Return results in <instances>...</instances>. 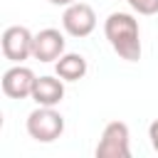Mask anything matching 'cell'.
I'll return each instance as SVG.
<instances>
[{
  "instance_id": "5b68a950",
  "label": "cell",
  "mask_w": 158,
  "mask_h": 158,
  "mask_svg": "<svg viewBox=\"0 0 158 158\" xmlns=\"http://www.w3.org/2000/svg\"><path fill=\"white\" fill-rule=\"evenodd\" d=\"M32 47H35V35L22 27V25H12L2 32V54L5 59L22 64L27 57H32Z\"/></svg>"
},
{
  "instance_id": "9c48e42d",
  "label": "cell",
  "mask_w": 158,
  "mask_h": 158,
  "mask_svg": "<svg viewBox=\"0 0 158 158\" xmlns=\"http://www.w3.org/2000/svg\"><path fill=\"white\" fill-rule=\"evenodd\" d=\"M86 69H89L86 67V59L81 54H77V52H67V54H62L54 62V72L64 81H79V79H84Z\"/></svg>"
},
{
  "instance_id": "277c9868",
  "label": "cell",
  "mask_w": 158,
  "mask_h": 158,
  "mask_svg": "<svg viewBox=\"0 0 158 158\" xmlns=\"http://www.w3.org/2000/svg\"><path fill=\"white\" fill-rule=\"evenodd\" d=\"M62 27L72 37H89L96 30V12L86 2H72L67 5L62 15Z\"/></svg>"
},
{
  "instance_id": "52a82bcc",
  "label": "cell",
  "mask_w": 158,
  "mask_h": 158,
  "mask_svg": "<svg viewBox=\"0 0 158 158\" xmlns=\"http://www.w3.org/2000/svg\"><path fill=\"white\" fill-rule=\"evenodd\" d=\"M64 54V35L54 27L40 30L35 35V47H32V57L40 62H57Z\"/></svg>"
},
{
  "instance_id": "6da1fadb",
  "label": "cell",
  "mask_w": 158,
  "mask_h": 158,
  "mask_svg": "<svg viewBox=\"0 0 158 158\" xmlns=\"http://www.w3.org/2000/svg\"><path fill=\"white\" fill-rule=\"evenodd\" d=\"M104 35L111 44V49L126 59V62H138L141 59V27L138 20L131 12H111L104 20Z\"/></svg>"
},
{
  "instance_id": "8fae6325",
  "label": "cell",
  "mask_w": 158,
  "mask_h": 158,
  "mask_svg": "<svg viewBox=\"0 0 158 158\" xmlns=\"http://www.w3.org/2000/svg\"><path fill=\"white\" fill-rule=\"evenodd\" d=\"M148 138H151V146H153V151L158 153V118L148 126Z\"/></svg>"
},
{
  "instance_id": "7c38bea8",
  "label": "cell",
  "mask_w": 158,
  "mask_h": 158,
  "mask_svg": "<svg viewBox=\"0 0 158 158\" xmlns=\"http://www.w3.org/2000/svg\"><path fill=\"white\" fill-rule=\"evenodd\" d=\"M49 2H52V5H64V7H67V5H72V2H77V0H49Z\"/></svg>"
},
{
  "instance_id": "8992f818",
  "label": "cell",
  "mask_w": 158,
  "mask_h": 158,
  "mask_svg": "<svg viewBox=\"0 0 158 158\" xmlns=\"http://www.w3.org/2000/svg\"><path fill=\"white\" fill-rule=\"evenodd\" d=\"M35 79L37 77L30 67L15 64L2 74V94L10 96V99H27V96H32Z\"/></svg>"
},
{
  "instance_id": "7a4b0ae2",
  "label": "cell",
  "mask_w": 158,
  "mask_h": 158,
  "mask_svg": "<svg viewBox=\"0 0 158 158\" xmlns=\"http://www.w3.org/2000/svg\"><path fill=\"white\" fill-rule=\"evenodd\" d=\"M27 133L40 143H52L64 133V116L54 106H37L27 116Z\"/></svg>"
},
{
  "instance_id": "3957f363",
  "label": "cell",
  "mask_w": 158,
  "mask_h": 158,
  "mask_svg": "<svg viewBox=\"0 0 158 158\" xmlns=\"http://www.w3.org/2000/svg\"><path fill=\"white\" fill-rule=\"evenodd\" d=\"M96 158H128L131 156V133L123 121H111L104 126L96 143Z\"/></svg>"
},
{
  "instance_id": "ba28073f",
  "label": "cell",
  "mask_w": 158,
  "mask_h": 158,
  "mask_svg": "<svg viewBox=\"0 0 158 158\" xmlns=\"http://www.w3.org/2000/svg\"><path fill=\"white\" fill-rule=\"evenodd\" d=\"M32 99H35L37 106H57L64 99V79L37 77L35 79V89H32Z\"/></svg>"
},
{
  "instance_id": "30bf717a",
  "label": "cell",
  "mask_w": 158,
  "mask_h": 158,
  "mask_svg": "<svg viewBox=\"0 0 158 158\" xmlns=\"http://www.w3.org/2000/svg\"><path fill=\"white\" fill-rule=\"evenodd\" d=\"M128 7L138 15H158V0H126Z\"/></svg>"
}]
</instances>
